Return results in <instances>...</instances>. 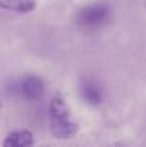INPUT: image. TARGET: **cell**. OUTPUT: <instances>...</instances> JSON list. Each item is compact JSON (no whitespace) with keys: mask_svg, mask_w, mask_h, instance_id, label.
Segmentation results:
<instances>
[{"mask_svg":"<svg viewBox=\"0 0 146 147\" xmlns=\"http://www.w3.org/2000/svg\"><path fill=\"white\" fill-rule=\"evenodd\" d=\"M49 124L52 135L58 139L72 138L79 130L77 122L71 116L68 103L60 96H55L49 103Z\"/></svg>","mask_w":146,"mask_h":147,"instance_id":"obj_1","label":"cell"},{"mask_svg":"<svg viewBox=\"0 0 146 147\" xmlns=\"http://www.w3.org/2000/svg\"><path fill=\"white\" fill-rule=\"evenodd\" d=\"M112 9H110L109 3L105 2H96V3H90V5L83 6L77 11L75 20L79 25L82 27H101L104 24L109 22Z\"/></svg>","mask_w":146,"mask_h":147,"instance_id":"obj_2","label":"cell"},{"mask_svg":"<svg viewBox=\"0 0 146 147\" xmlns=\"http://www.w3.org/2000/svg\"><path fill=\"white\" fill-rule=\"evenodd\" d=\"M20 94L27 100H39L44 96V83L36 75H27L20 82Z\"/></svg>","mask_w":146,"mask_h":147,"instance_id":"obj_3","label":"cell"},{"mask_svg":"<svg viewBox=\"0 0 146 147\" xmlns=\"http://www.w3.org/2000/svg\"><path fill=\"white\" fill-rule=\"evenodd\" d=\"M80 96L86 103L90 105H99L102 102V88L93 80H85L80 85Z\"/></svg>","mask_w":146,"mask_h":147,"instance_id":"obj_4","label":"cell"},{"mask_svg":"<svg viewBox=\"0 0 146 147\" xmlns=\"http://www.w3.org/2000/svg\"><path fill=\"white\" fill-rule=\"evenodd\" d=\"M3 147H33V135L30 130H14L3 139Z\"/></svg>","mask_w":146,"mask_h":147,"instance_id":"obj_5","label":"cell"},{"mask_svg":"<svg viewBox=\"0 0 146 147\" xmlns=\"http://www.w3.org/2000/svg\"><path fill=\"white\" fill-rule=\"evenodd\" d=\"M0 8L6 11L30 13L36 8V2L35 0H0Z\"/></svg>","mask_w":146,"mask_h":147,"instance_id":"obj_6","label":"cell"}]
</instances>
